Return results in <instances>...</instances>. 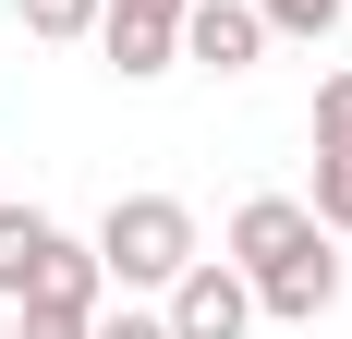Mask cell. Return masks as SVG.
Returning a JSON list of instances; mask_svg holds the SVG:
<instances>
[{"instance_id": "7", "label": "cell", "mask_w": 352, "mask_h": 339, "mask_svg": "<svg viewBox=\"0 0 352 339\" xmlns=\"http://www.w3.org/2000/svg\"><path fill=\"white\" fill-rule=\"evenodd\" d=\"M98 303L109 291H61V279H49V291L12 303V339H98Z\"/></svg>"}, {"instance_id": "3", "label": "cell", "mask_w": 352, "mask_h": 339, "mask_svg": "<svg viewBox=\"0 0 352 339\" xmlns=\"http://www.w3.org/2000/svg\"><path fill=\"white\" fill-rule=\"evenodd\" d=\"M158 315H170V339H243V327H255V279L231 267V255H195Z\"/></svg>"}, {"instance_id": "1", "label": "cell", "mask_w": 352, "mask_h": 339, "mask_svg": "<svg viewBox=\"0 0 352 339\" xmlns=\"http://www.w3.org/2000/svg\"><path fill=\"white\" fill-rule=\"evenodd\" d=\"M231 267L255 279V315H292V327H316L340 303V231H316L304 194H243L231 206Z\"/></svg>"}, {"instance_id": "14", "label": "cell", "mask_w": 352, "mask_h": 339, "mask_svg": "<svg viewBox=\"0 0 352 339\" xmlns=\"http://www.w3.org/2000/svg\"><path fill=\"white\" fill-rule=\"evenodd\" d=\"M0 339H12V303H0Z\"/></svg>"}, {"instance_id": "2", "label": "cell", "mask_w": 352, "mask_h": 339, "mask_svg": "<svg viewBox=\"0 0 352 339\" xmlns=\"http://www.w3.org/2000/svg\"><path fill=\"white\" fill-rule=\"evenodd\" d=\"M195 255H207V242H195V206H182V194H109V218H98V267L122 279V291H170Z\"/></svg>"}, {"instance_id": "6", "label": "cell", "mask_w": 352, "mask_h": 339, "mask_svg": "<svg viewBox=\"0 0 352 339\" xmlns=\"http://www.w3.org/2000/svg\"><path fill=\"white\" fill-rule=\"evenodd\" d=\"M61 218H49V206H0V303H25V291H36V279H49V267H61Z\"/></svg>"}, {"instance_id": "10", "label": "cell", "mask_w": 352, "mask_h": 339, "mask_svg": "<svg viewBox=\"0 0 352 339\" xmlns=\"http://www.w3.org/2000/svg\"><path fill=\"white\" fill-rule=\"evenodd\" d=\"M255 12H267V36H340L352 0H255Z\"/></svg>"}, {"instance_id": "13", "label": "cell", "mask_w": 352, "mask_h": 339, "mask_svg": "<svg viewBox=\"0 0 352 339\" xmlns=\"http://www.w3.org/2000/svg\"><path fill=\"white\" fill-rule=\"evenodd\" d=\"M146 12H182V0H146Z\"/></svg>"}, {"instance_id": "9", "label": "cell", "mask_w": 352, "mask_h": 339, "mask_svg": "<svg viewBox=\"0 0 352 339\" xmlns=\"http://www.w3.org/2000/svg\"><path fill=\"white\" fill-rule=\"evenodd\" d=\"M316 158H352V61L316 85Z\"/></svg>"}, {"instance_id": "11", "label": "cell", "mask_w": 352, "mask_h": 339, "mask_svg": "<svg viewBox=\"0 0 352 339\" xmlns=\"http://www.w3.org/2000/svg\"><path fill=\"white\" fill-rule=\"evenodd\" d=\"M304 206H316V231L352 242V158H316V194H304Z\"/></svg>"}, {"instance_id": "12", "label": "cell", "mask_w": 352, "mask_h": 339, "mask_svg": "<svg viewBox=\"0 0 352 339\" xmlns=\"http://www.w3.org/2000/svg\"><path fill=\"white\" fill-rule=\"evenodd\" d=\"M98 339H170V315H134V303L109 315V303H98Z\"/></svg>"}, {"instance_id": "4", "label": "cell", "mask_w": 352, "mask_h": 339, "mask_svg": "<svg viewBox=\"0 0 352 339\" xmlns=\"http://www.w3.org/2000/svg\"><path fill=\"white\" fill-rule=\"evenodd\" d=\"M182 61L195 73H255L267 61V12L255 0H182Z\"/></svg>"}, {"instance_id": "8", "label": "cell", "mask_w": 352, "mask_h": 339, "mask_svg": "<svg viewBox=\"0 0 352 339\" xmlns=\"http://www.w3.org/2000/svg\"><path fill=\"white\" fill-rule=\"evenodd\" d=\"M12 25L49 36V49H73V36H98V0H12Z\"/></svg>"}, {"instance_id": "5", "label": "cell", "mask_w": 352, "mask_h": 339, "mask_svg": "<svg viewBox=\"0 0 352 339\" xmlns=\"http://www.w3.org/2000/svg\"><path fill=\"white\" fill-rule=\"evenodd\" d=\"M98 49L122 85H158V73L182 61V12H146V0H98Z\"/></svg>"}]
</instances>
